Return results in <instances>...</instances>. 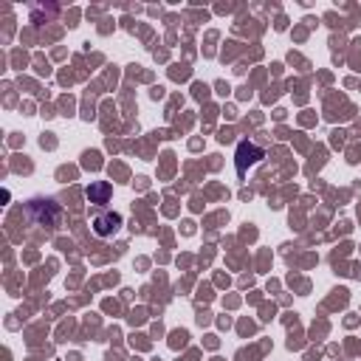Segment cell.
I'll list each match as a JSON object with an SVG mask.
<instances>
[{
	"label": "cell",
	"mask_w": 361,
	"mask_h": 361,
	"mask_svg": "<svg viewBox=\"0 0 361 361\" xmlns=\"http://www.w3.org/2000/svg\"><path fill=\"white\" fill-rule=\"evenodd\" d=\"M25 212H28V217L37 226H45V228H54L56 220H59V203L54 197H34V200H28Z\"/></svg>",
	"instance_id": "obj_1"
},
{
	"label": "cell",
	"mask_w": 361,
	"mask_h": 361,
	"mask_svg": "<svg viewBox=\"0 0 361 361\" xmlns=\"http://www.w3.org/2000/svg\"><path fill=\"white\" fill-rule=\"evenodd\" d=\"M265 158V149L257 147L254 141H240L237 144V152H234V166H237V175H245L254 164H259Z\"/></svg>",
	"instance_id": "obj_2"
},
{
	"label": "cell",
	"mask_w": 361,
	"mask_h": 361,
	"mask_svg": "<svg viewBox=\"0 0 361 361\" xmlns=\"http://www.w3.org/2000/svg\"><path fill=\"white\" fill-rule=\"evenodd\" d=\"M90 226H93V234H96V237H104V240H107V237H113V234L121 228V214L104 209V212H99V214L90 220Z\"/></svg>",
	"instance_id": "obj_3"
},
{
	"label": "cell",
	"mask_w": 361,
	"mask_h": 361,
	"mask_svg": "<svg viewBox=\"0 0 361 361\" xmlns=\"http://www.w3.org/2000/svg\"><path fill=\"white\" fill-rule=\"evenodd\" d=\"M85 197L90 200V203H107L110 200V183L107 180H93V183H87V189H85Z\"/></svg>",
	"instance_id": "obj_4"
}]
</instances>
